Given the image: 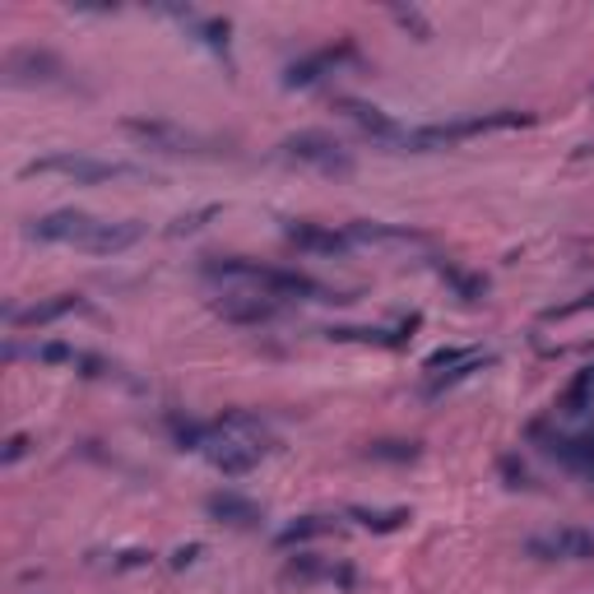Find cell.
I'll list each match as a JSON object with an SVG mask.
<instances>
[{"instance_id":"cell-1","label":"cell","mask_w":594,"mask_h":594,"mask_svg":"<svg viewBox=\"0 0 594 594\" xmlns=\"http://www.w3.org/2000/svg\"><path fill=\"white\" fill-rule=\"evenodd\" d=\"M20 177H61V182L98 186V182L135 177V168H126V163H108V159H89V153H47V159L24 163Z\"/></svg>"},{"instance_id":"cell-2","label":"cell","mask_w":594,"mask_h":594,"mask_svg":"<svg viewBox=\"0 0 594 594\" xmlns=\"http://www.w3.org/2000/svg\"><path fill=\"white\" fill-rule=\"evenodd\" d=\"M121 131L159 153H214V139H205L186 126H172V121H159V116H121Z\"/></svg>"},{"instance_id":"cell-3","label":"cell","mask_w":594,"mask_h":594,"mask_svg":"<svg viewBox=\"0 0 594 594\" xmlns=\"http://www.w3.org/2000/svg\"><path fill=\"white\" fill-rule=\"evenodd\" d=\"M279 149H284V159L302 163V168H317V172H325V177H348V172H354V153H348L339 139L321 135V131H297Z\"/></svg>"},{"instance_id":"cell-4","label":"cell","mask_w":594,"mask_h":594,"mask_svg":"<svg viewBox=\"0 0 594 594\" xmlns=\"http://www.w3.org/2000/svg\"><path fill=\"white\" fill-rule=\"evenodd\" d=\"M525 553L539 557V562H590L594 557V530L567 525V530H553V534H534L525 544Z\"/></svg>"},{"instance_id":"cell-5","label":"cell","mask_w":594,"mask_h":594,"mask_svg":"<svg viewBox=\"0 0 594 594\" xmlns=\"http://www.w3.org/2000/svg\"><path fill=\"white\" fill-rule=\"evenodd\" d=\"M260 442H251V436H237V432H223L219 423H214V442L205 446V460L219 469V474H251L256 469V460H260Z\"/></svg>"},{"instance_id":"cell-6","label":"cell","mask_w":594,"mask_h":594,"mask_svg":"<svg viewBox=\"0 0 594 594\" xmlns=\"http://www.w3.org/2000/svg\"><path fill=\"white\" fill-rule=\"evenodd\" d=\"M288 581L297 585H339V590H354L358 585V576L348 562H335V557H317V553H297L288 557V567H284Z\"/></svg>"},{"instance_id":"cell-7","label":"cell","mask_w":594,"mask_h":594,"mask_svg":"<svg viewBox=\"0 0 594 594\" xmlns=\"http://www.w3.org/2000/svg\"><path fill=\"white\" fill-rule=\"evenodd\" d=\"M534 442H544V450L553 460H562L571 474H581L594 483V436H567V432H548L544 423H534Z\"/></svg>"},{"instance_id":"cell-8","label":"cell","mask_w":594,"mask_h":594,"mask_svg":"<svg viewBox=\"0 0 594 594\" xmlns=\"http://www.w3.org/2000/svg\"><path fill=\"white\" fill-rule=\"evenodd\" d=\"M94 214H84V209H57V214H42L28 223V237L38 242H57V247H84V237L94 228Z\"/></svg>"},{"instance_id":"cell-9","label":"cell","mask_w":594,"mask_h":594,"mask_svg":"<svg viewBox=\"0 0 594 594\" xmlns=\"http://www.w3.org/2000/svg\"><path fill=\"white\" fill-rule=\"evenodd\" d=\"M284 237L293 242V247H302L311 256H348L354 251V237H348L344 228H330V223H307V219H297L284 228Z\"/></svg>"},{"instance_id":"cell-10","label":"cell","mask_w":594,"mask_h":594,"mask_svg":"<svg viewBox=\"0 0 594 594\" xmlns=\"http://www.w3.org/2000/svg\"><path fill=\"white\" fill-rule=\"evenodd\" d=\"M344 61H358L354 42H339V47L311 51V57H302V61H293V65H288V89H311V84H317V79L335 75V70H339Z\"/></svg>"},{"instance_id":"cell-11","label":"cell","mask_w":594,"mask_h":594,"mask_svg":"<svg viewBox=\"0 0 594 594\" xmlns=\"http://www.w3.org/2000/svg\"><path fill=\"white\" fill-rule=\"evenodd\" d=\"M335 112L339 116H348L354 126L362 131V135H372L376 145H399V135H405V126H395V121L381 112V108H372V102H362V98H335Z\"/></svg>"},{"instance_id":"cell-12","label":"cell","mask_w":594,"mask_h":594,"mask_svg":"<svg viewBox=\"0 0 594 594\" xmlns=\"http://www.w3.org/2000/svg\"><path fill=\"white\" fill-rule=\"evenodd\" d=\"M139 237H145V228H139L135 219H98L79 251H89V256H121V251H131Z\"/></svg>"},{"instance_id":"cell-13","label":"cell","mask_w":594,"mask_h":594,"mask_svg":"<svg viewBox=\"0 0 594 594\" xmlns=\"http://www.w3.org/2000/svg\"><path fill=\"white\" fill-rule=\"evenodd\" d=\"M61 75H65V65L51 57V51L20 47V51H10V57H5V79L10 84H51Z\"/></svg>"},{"instance_id":"cell-14","label":"cell","mask_w":594,"mask_h":594,"mask_svg":"<svg viewBox=\"0 0 594 594\" xmlns=\"http://www.w3.org/2000/svg\"><path fill=\"white\" fill-rule=\"evenodd\" d=\"M205 511L214 516L219 525H233V530H256L260 520H265V511H260L251 497H242V493H209Z\"/></svg>"},{"instance_id":"cell-15","label":"cell","mask_w":594,"mask_h":594,"mask_svg":"<svg viewBox=\"0 0 594 594\" xmlns=\"http://www.w3.org/2000/svg\"><path fill=\"white\" fill-rule=\"evenodd\" d=\"M219 317L233 321V325H265L279 317V302L265 293H228L219 302Z\"/></svg>"},{"instance_id":"cell-16","label":"cell","mask_w":594,"mask_h":594,"mask_svg":"<svg viewBox=\"0 0 594 594\" xmlns=\"http://www.w3.org/2000/svg\"><path fill=\"white\" fill-rule=\"evenodd\" d=\"M70 311H84V297H79V293H61V297H51V302L24 307V311H10V325H20V330H42V325L65 321Z\"/></svg>"},{"instance_id":"cell-17","label":"cell","mask_w":594,"mask_h":594,"mask_svg":"<svg viewBox=\"0 0 594 594\" xmlns=\"http://www.w3.org/2000/svg\"><path fill=\"white\" fill-rule=\"evenodd\" d=\"M354 237V247H423V237L409 233V228H391V223H372V219H358L344 228Z\"/></svg>"},{"instance_id":"cell-18","label":"cell","mask_w":594,"mask_h":594,"mask_svg":"<svg viewBox=\"0 0 594 594\" xmlns=\"http://www.w3.org/2000/svg\"><path fill=\"white\" fill-rule=\"evenodd\" d=\"M418 325V317L413 321H405L399 330H372V325H335V330H325L330 339H339V344H376V348H405L413 335L409 330Z\"/></svg>"},{"instance_id":"cell-19","label":"cell","mask_w":594,"mask_h":594,"mask_svg":"<svg viewBox=\"0 0 594 594\" xmlns=\"http://www.w3.org/2000/svg\"><path fill=\"white\" fill-rule=\"evenodd\" d=\"M339 525L330 516H297L293 525H284L274 534V544L279 548H293V544H311V539H325V534H335Z\"/></svg>"},{"instance_id":"cell-20","label":"cell","mask_w":594,"mask_h":594,"mask_svg":"<svg viewBox=\"0 0 594 594\" xmlns=\"http://www.w3.org/2000/svg\"><path fill=\"white\" fill-rule=\"evenodd\" d=\"M344 516L358 520V525L372 530V534H395V530L409 525V511H405V506H391V511H372V506H348Z\"/></svg>"},{"instance_id":"cell-21","label":"cell","mask_w":594,"mask_h":594,"mask_svg":"<svg viewBox=\"0 0 594 594\" xmlns=\"http://www.w3.org/2000/svg\"><path fill=\"white\" fill-rule=\"evenodd\" d=\"M436 274H442L446 284L456 288V297H460V302H483L487 284H483L479 274H469V270H460V265H450V260H436Z\"/></svg>"},{"instance_id":"cell-22","label":"cell","mask_w":594,"mask_h":594,"mask_svg":"<svg viewBox=\"0 0 594 594\" xmlns=\"http://www.w3.org/2000/svg\"><path fill=\"white\" fill-rule=\"evenodd\" d=\"M487 367V354H474V358H465V362H456V367H446V372H436V376H428V395H446L450 386H460V381H469L474 372H483Z\"/></svg>"},{"instance_id":"cell-23","label":"cell","mask_w":594,"mask_h":594,"mask_svg":"<svg viewBox=\"0 0 594 594\" xmlns=\"http://www.w3.org/2000/svg\"><path fill=\"white\" fill-rule=\"evenodd\" d=\"M367 456L386 460V465H413L418 456H423V442H372L367 446Z\"/></svg>"},{"instance_id":"cell-24","label":"cell","mask_w":594,"mask_h":594,"mask_svg":"<svg viewBox=\"0 0 594 594\" xmlns=\"http://www.w3.org/2000/svg\"><path fill=\"white\" fill-rule=\"evenodd\" d=\"M594 405V367H585V372H576L571 391H567V413H585Z\"/></svg>"},{"instance_id":"cell-25","label":"cell","mask_w":594,"mask_h":594,"mask_svg":"<svg viewBox=\"0 0 594 594\" xmlns=\"http://www.w3.org/2000/svg\"><path fill=\"white\" fill-rule=\"evenodd\" d=\"M209 219H219V205H205V209H196V214H182V219H177V223H172V228H168V233H172V237L200 233V228H205V223H209Z\"/></svg>"},{"instance_id":"cell-26","label":"cell","mask_w":594,"mask_h":594,"mask_svg":"<svg viewBox=\"0 0 594 594\" xmlns=\"http://www.w3.org/2000/svg\"><path fill=\"white\" fill-rule=\"evenodd\" d=\"M190 24H196L200 42H209L214 51H223V47H228V20H190Z\"/></svg>"},{"instance_id":"cell-27","label":"cell","mask_w":594,"mask_h":594,"mask_svg":"<svg viewBox=\"0 0 594 594\" xmlns=\"http://www.w3.org/2000/svg\"><path fill=\"white\" fill-rule=\"evenodd\" d=\"M479 348H436V354L428 358V376H436V372H446V367H456V362H465V358H474Z\"/></svg>"},{"instance_id":"cell-28","label":"cell","mask_w":594,"mask_h":594,"mask_svg":"<svg viewBox=\"0 0 594 594\" xmlns=\"http://www.w3.org/2000/svg\"><path fill=\"white\" fill-rule=\"evenodd\" d=\"M594 307V288H585L576 302H562V307H548L544 311V321H567V317H581V311H590Z\"/></svg>"},{"instance_id":"cell-29","label":"cell","mask_w":594,"mask_h":594,"mask_svg":"<svg viewBox=\"0 0 594 594\" xmlns=\"http://www.w3.org/2000/svg\"><path fill=\"white\" fill-rule=\"evenodd\" d=\"M497 474L506 479V487H530V469L520 465L516 456H502V460H497Z\"/></svg>"},{"instance_id":"cell-30","label":"cell","mask_w":594,"mask_h":594,"mask_svg":"<svg viewBox=\"0 0 594 594\" xmlns=\"http://www.w3.org/2000/svg\"><path fill=\"white\" fill-rule=\"evenodd\" d=\"M395 20L399 24H405V28H413L418 33V38H432V24L423 20V14H418V10H395Z\"/></svg>"},{"instance_id":"cell-31","label":"cell","mask_w":594,"mask_h":594,"mask_svg":"<svg viewBox=\"0 0 594 594\" xmlns=\"http://www.w3.org/2000/svg\"><path fill=\"white\" fill-rule=\"evenodd\" d=\"M24 450H28V436L20 432V436H10V442H5V456H0V460H5V465H14V460L24 456Z\"/></svg>"}]
</instances>
